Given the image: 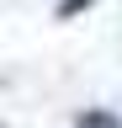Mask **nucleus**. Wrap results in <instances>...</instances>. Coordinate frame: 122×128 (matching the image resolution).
Wrapping results in <instances>:
<instances>
[{
	"label": "nucleus",
	"mask_w": 122,
	"mask_h": 128,
	"mask_svg": "<svg viewBox=\"0 0 122 128\" xmlns=\"http://www.w3.org/2000/svg\"><path fill=\"white\" fill-rule=\"evenodd\" d=\"M74 128H122V118H112L106 107H85L80 118H74Z\"/></svg>",
	"instance_id": "f257e3e1"
}]
</instances>
